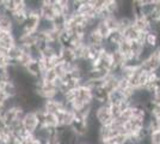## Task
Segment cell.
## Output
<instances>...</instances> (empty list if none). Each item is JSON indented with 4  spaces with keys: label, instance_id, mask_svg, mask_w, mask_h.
Wrapping results in <instances>:
<instances>
[{
    "label": "cell",
    "instance_id": "6da1fadb",
    "mask_svg": "<svg viewBox=\"0 0 160 144\" xmlns=\"http://www.w3.org/2000/svg\"><path fill=\"white\" fill-rule=\"evenodd\" d=\"M41 23H42V18H41L40 10L38 8L30 10L24 25L20 28V34H36L40 30Z\"/></svg>",
    "mask_w": 160,
    "mask_h": 144
},
{
    "label": "cell",
    "instance_id": "7a4b0ae2",
    "mask_svg": "<svg viewBox=\"0 0 160 144\" xmlns=\"http://www.w3.org/2000/svg\"><path fill=\"white\" fill-rule=\"evenodd\" d=\"M93 115L99 126H108L113 123V118L110 113L109 103L107 104H94Z\"/></svg>",
    "mask_w": 160,
    "mask_h": 144
},
{
    "label": "cell",
    "instance_id": "3957f363",
    "mask_svg": "<svg viewBox=\"0 0 160 144\" xmlns=\"http://www.w3.org/2000/svg\"><path fill=\"white\" fill-rule=\"evenodd\" d=\"M22 125H23L24 131L29 135H33L37 131V129L40 127V124H38V119L36 117L35 110H28L24 118L22 119Z\"/></svg>",
    "mask_w": 160,
    "mask_h": 144
},
{
    "label": "cell",
    "instance_id": "277c9868",
    "mask_svg": "<svg viewBox=\"0 0 160 144\" xmlns=\"http://www.w3.org/2000/svg\"><path fill=\"white\" fill-rule=\"evenodd\" d=\"M40 14L42 21L53 22L58 16L53 7V0H41L40 3Z\"/></svg>",
    "mask_w": 160,
    "mask_h": 144
},
{
    "label": "cell",
    "instance_id": "5b68a950",
    "mask_svg": "<svg viewBox=\"0 0 160 144\" xmlns=\"http://www.w3.org/2000/svg\"><path fill=\"white\" fill-rule=\"evenodd\" d=\"M69 129L79 139H84L87 136V132H88V126H87L86 120L77 117H75L74 121L72 123V125L69 126Z\"/></svg>",
    "mask_w": 160,
    "mask_h": 144
},
{
    "label": "cell",
    "instance_id": "8992f818",
    "mask_svg": "<svg viewBox=\"0 0 160 144\" xmlns=\"http://www.w3.org/2000/svg\"><path fill=\"white\" fill-rule=\"evenodd\" d=\"M24 71H25L30 77H32L33 79H41L44 70H43V66H42V64H41L40 59H32V60L25 66Z\"/></svg>",
    "mask_w": 160,
    "mask_h": 144
},
{
    "label": "cell",
    "instance_id": "52a82bcc",
    "mask_svg": "<svg viewBox=\"0 0 160 144\" xmlns=\"http://www.w3.org/2000/svg\"><path fill=\"white\" fill-rule=\"evenodd\" d=\"M80 103L91 104L93 102V96H92V89L88 88L86 84H81L79 88H77V100Z\"/></svg>",
    "mask_w": 160,
    "mask_h": 144
},
{
    "label": "cell",
    "instance_id": "ba28073f",
    "mask_svg": "<svg viewBox=\"0 0 160 144\" xmlns=\"http://www.w3.org/2000/svg\"><path fill=\"white\" fill-rule=\"evenodd\" d=\"M17 45V37L13 31H0V48L8 51Z\"/></svg>",
    "mask_w": 160,
    "mask_h": 144
},
{
    "label": "cell",
    "instance_id": "9c48e42d",
    "mask_svg": "<svg viewBox=\"0 0 160 144\" xmlns=\"http://www.w3.org/2000/svg\"><path fill=\"white\" fill-rule=\"evenodd\" d=\"M0 90L5 94L8 100L16 99L19 95V89L18 85L16 84L14 81H7V82H1L0 83Z\"/></svg>",
    "mask_w": 160,
    "mask_h": 144
},
{
    "label": "cell",
    "instance_id": "30bf717a",
    "mask_svg": "<svg viewBox=\"0 0 160 144\" xmlns=\"http://www.w3.org/2000/svg\"><path fill=\"white\" fill-rule=\"evenodd\" d=\"M56 117H58V121H59V127H69L75 119V114L73 110L65 109L58 113Z\"/></svg>",
    "mask_w": 160,
    "mask_h": 144
},
{
    "label": "cell",
    "instance_id": "8fae6325",
    "mask_svg": "<svg viewBox=\"0 0 160 144\" xmlns=\"http://www.w3.org/2000/svg\"><path fill=\"white\" fill-rule=\"evenodd\" d=\"M160 45V39H159V34L157 30L152 29L151 31H148L146 35H145V46L149 49H155Z\"/></svg>",
    "mask_w": 160,
    "mask_h": 144
},
{
    "label": "cell",
    "instance_id": "7c38bea8",
    "mask_svg": "<svg viewBox=\"0 0 160 144\" xmlns=\"http://www.w3.org/2000/svg\"><path fill=\"white\" fill-rule=\"evenodd\" d=\"M14 24L11 14L4 11L0 12V31H13Z\"/></svg>",
    "mask_w": 160,
    "mask_h": 144
},
{
    "label": "cell",
    "instance_id": "4fadbf2b",
    "mask_svg": "<svg viewBox=\"0 0 160 144\" xmlns=\"http://www.w3.org/2000/svg\"><path fill=\"white\" fill-rule=\"evenodd\" d=\"M92 96H93L94 104H107L109 102V94L103 89V87L92 89Z\"/></svg>",
    "mask_w": 160,
    "mask_h": 144
},
{
    "label": "cell",
    "instance_id": "5bb4252c",
    "mask_svg": "<svg viewBox=\"0 0 160 144\" xmlns=\"http://www.w3.org/2000/svg\"><path fill=\"white\" fill-rule=\"evenodd\" d=\"M104 43H105V40L98 34V31L96 29L87 33L86 45H88V46H104Z\"/></svg>",
    "mask_w": 160,
    "mask_h": 144
},
{
    "label": "cell",
    "instance_id": "9a60e30c",
    "mask_svg": "<svg viewBox=\"0 0 160 144\" xmlns=\"http://www.w3.org/2000/svg\"><path fill=\"white\" fill-rule=\"evenodd\" d=\"M60 58L62 62H65V64H75L77 62L74 49L71 47H62L60 52Z\"/></svg>",
    "mask_w": 160,
    "mask_h": 144
},
{
    "label": "cell",
    "instance_id": "2e32d148",
    "mask_svg": "<svg viewBox=\"0 0 160 144\" xmlns=\"http://www.w3.org/2000/svg\"><path fill=\"white\" fill-rule=\"evenodd\" d=\"M127 101V99L124 97L123 93L120 91V90H115L112 93L109 94V102L108 103H111V104H121L122 102Z\"/></svg>",
    "mask_w": 160,
    "mask_h": 144
},
{
    "label": "cell",
    "instance_id": "e0dca14e",
    "mask_svg": "<svg viewBox=\"0 0 160 144\" xmlns=\"http://www.w3.org/2000/svg\"><path fill=\"white\" fill-rule=\"evenodd\" d=\"M133 25V18L127 17V16H120L118 17V28L117 30H120L121 33H124L128 28Z\"/></svg>",
    "mask_w": 160,
    "mask_h": 144
},
{
    "label": "cell",
    "instance_id": "ac0fdd59",
    "mask_svg": "<svg viewBox=\"0 0 160 144\" xmlns=\"http://www.w3.org/2000/svg\"><path fill=\"white\" fill-rule=\"evenodd\" d=\"M96 30L98 31V34H99L104 40H107L108 37H109V35H110V33H111V30L109 29V27L105 24L104 21H98L97 25H96Z\"/></svg>",
    "mask_w": 160,
    "mask_h": 144
},
{
    "label": "cell",
    "instance_id": "d6986e66",
    "mask_svg": "<svg viewBox=\"0 0 160 144\" xmlns=\"http://www.w3.org/2000/svg\"><path fill=\"white\" fill-rule=\"evenodd\" d=\"M42 81L47 83H56L58 81V75L55 72L54 69H49V70H44L43 71V75H42Z\"/></svg>",
    "mask_w": 160,
    "mask_h": 144
},
{
    "label": "cell",
    "instance_id": "ffe728a7",
    "mask_svg": "<svg viewBox=\"0 0 160 144\" xmlns=\"http://www.w3.org/2000/svg\"><path fill=\"white\" fill-rule=\"evenodd\" d=\"M71 37H72V34L69 31H67V30L61 31L60 35H59V43L61 45V47H69Z\"/></svg>",
    "mask_w": 160,
    "mask_h": 144
},
{
    "label": "cell",
    "instance_id": "44dd1931",
    "mask_svg": "<svg viewBox=\"0 0 160 144\" xmlns=\"http://www.w3.org/2000/svg\"><path fill=\"white\" fill-rule=\"evenodd\" d=\"M104 22L111 31L117 30V28H118V16H109Z\"/></svg>",
    "mask_w": 160,
    "mask_h": 144
},
{
    "label": "cell",
    "instance_id": "7402d4cb",
    "mask_svg": "<svg viewBox=\"0 0 160 144\" xmlns=\"http://www.w3.org/2000/svg\"><path fill=\"white\" fill-rule=\"evenodd\" d=\"M109 108H110V113H111V115H112L113 120L117 119V118L121 115V113H122V109H121L120 104H111V103H109Z\"/></svg>",
    "mask_w": 160,
    "mask_h": 144
},
{
    "label": "cell",
    "instance_id": "603a6c76",
    "mask_svg": "<svg viewBox=\"0 0 160 144\" xmlns=\"http://www.w3.org/2000/svg\"><path fill=\"white\" fill-rule=\"evenodd\" d=\"M149 143L151 144H160V130L152 132L149 135Z\"/></svg>",
    "mask_w": 160,
    "mask_h": 144
},
{
    "label": "cell",
    "instance_id": "cb8c5ba5",
    "mask_svg": "<svg viewBox=\"0 0 160 144\" xmlns=\"http://www.w3.org/2000/svg\"><path fill=\"white\" fill-rule=\"evenodd\" d=\"M152 103L155 106H160V91L152 94Z\"/></svg>",
    "mask_w": 160,
    "mask_h": 144
},
{
    "label": "cell",
    "instance_id": "d4e9b609",
    "mask_svg": "<svg viewBox=\"0 0 160 144\" xmlns=\"http://www.w3.org/2000/svg\"><path fill=\"white\" fill-rule=\"evenodd\" d=\"M153 52H154V54H155V56L158 58V60L160 61V45L157 48H155V49H154Z\"/></svg>",
    "mask_w": 160,
    "mask_h": 144
},
{
    "label": "cell",
    "instance_id": "484cf974",
    "mask_svg": "<svg viewBox=\"0 0 160 144\" xmlns=\"http://www.w3.org/2000/svg\"><path fill=\"white\" fill-rule=\"evenodd\" d=\"M77 144H88V143H85V142H78Z\"/></svg>",
    "mask_w": 160,
    "mask_h": 144
},
{
    "label": "cell",
    "instance_id": "4316f807",
    "mask_svg": "<svg viewBox=\"0 0 160 144\" xmlns=\"http://www.w3.org/2000/svg\"><path fill=\"white\" fill-rule=\"evenodd\" d=\"M2 132H4V131H0V139H1V135H2Z\"/></svg>",
    "mask_w": 160,
    "mask_h": 144
}]
</instances>
